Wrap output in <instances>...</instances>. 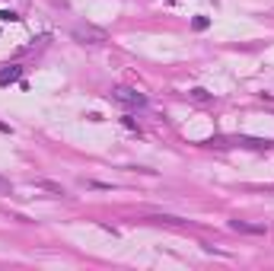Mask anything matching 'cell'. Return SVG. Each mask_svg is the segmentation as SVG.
I'll use <instances>...</instances> for the list:
<instances>
[{"mask_svg": "<svg viewBox=\"0 0 274 271\" xmlns=\"http://www.w3.org/2000/svg\"><path fill=\"white\" fill-rule=\"evenodd\" d=\"M70 35H74V42H80V45H105L109 42V32L93 26V22H77V26L70 29Z\"/></svg>", "mask_w": 274, "mask_h": 271, "instance_id": "6da1fadb", "label": "cell"}, {"mask_svg": "<svg viewBox=\"0 0 274 271\" xmlns=\"http://www.w3.org/2000/svg\"><path fill=\"white\" fill-rule=\"evenodd\" d=\"M112 99L128 105V109H144V105H147V96H144V93H137L134 86H115L112 89Z\"/></svg>", "mask_w": 274, "mask_h": 271, "instance_id": "7a4b0ae2", "label": "cell"}, {"mask_svg": "<svg viewBox=\"0 0 274 271\" xmlns=\"http://www.w3.org/2000/svg\"><path fill=\"white\" fill-rule=\"evenodd\" d=\"M230 230L246 233V236H265V233H268L265 223H252V220H230Z\"/></svg>", "mask_w": 274, "mask_h": 271, "instance_id": "3957f363", "label": "cell"}, {"mask_svg": "<svg viewBox=\"0 0 274 271\" xmlns=\"http://www.w3.org/2000/svg\"><path fill=\"white\" fill-rule=\"evenodd\" d=\"M32 188H42V192H48V195H54V198H64L67 192L57 182H51V179H32Z\"/></svg>", "mask_w": 274, "mask_h": 271, "instance_id": "277c9868", "label": "cell"}, {"mask_svg": "<svg viewBox=\"0 0 274 271\" xmlns=\"http://www.w3.org/2000/svg\"><path fill=\"white\" fill-rule=\"evenodd\" d=\"M19 77H22V67H19V64H10V67H4V70H0V86L16 83Z\"/></svg>", "mask_w": 274, "mask_h": 271, "instance_id": "5b68a950", "label": "cell"}, {"mask_svg": "<svg viewBox=\"0 0 274 271\" xmlns=\"http://www.w3.org/2000/svg\"><path fill=\"white\" fill-rule=\"evenodd\" d=\"M150 220H157V223H172V227H182V223H188V220H182V217H172V214H153Z\"/></svg>", "mask_w": 274, "mask_h": 271, "instance_id": "8992f818", "label": "cell"}, {"mask_svg": "<svg viewBox=\"0 0 274 271\" xmlns=\"http://www.w3.org/2000/svg\"><path fill=\"white\" fill-rule=\"evenodd\" d=\"M188 99H195V102H210V93L204 86H195V89H188Z\"/></svg>", "mask_w": 274, "mask_h": 271, "instance_id": "52a82bcc", "label": "cell"}, {"mask_svg": "<svg viewBox=\"0 0 274 271\" xmlns=\"http://www.w3.org/2000/svg\"><path fill=\"white\" fill-rule=\"evenodd\" d=\"M207 26H210V19H207V16H195V19H192V29H198V32H204Z\"/></svg>", "mask_w": 274, "mask_h": 271, "instance_id": "ba28073f", "label": "cell"}, {"mask_svg": "<svg viewBox=\"0 0 274 271\" xmlns=\"http://www.w3.org/2000/svg\"><path fill=\"white\" fill-rule=\"evenodd\" d=\"M10 192H13V182L7 175H0V195H10Z\"/></svg>", "mask_w": 274, "mask_h": 271, "instance_id": "9c48e42d", "label": "cell"}, {"mask_svg": "<svg viewBox=\"0 0 274 271\" xmlns=\"http://www.w3.org/2000/svg\"><path fill=\"white\" fill-rule=\"evenodd\" d=\"M0 19H4V22H16L19 16L13 13V10H0Z\"/></svg>", "mask_w": 274, "mask_h": 271, "instance_id": "30bf717a", "label": "cell"}, {"mask_svg": "<svg viewBox=\"0 0 274 271\" xmlns=\"http://www.w3.org/2000/svg\"><path fill=\"white\" fill-rule=\"evenodd\" d=\"M121 125L128 128V131H137V125H134V118H121Z\"/></svg>", "mask_w": 274, "mask_h": 271, "instance_id": "8fae6325", "label": "cell"}, {"mask_svg": "<svg viewBox=\"0 0 274 271\" xmlns=\"http://www.w3.org/2000/svg\"><path fill=\"white\" fill-rule=\"evenodd\" d=\"M169 4H175V0H169Z\"/></svg>", "mask_w": 274, "mask_h": 271, "instance_id": "7c38bea8", "label": "cell"}]
</instances>
